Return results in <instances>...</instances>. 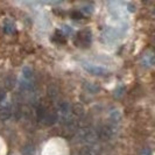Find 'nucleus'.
Returning a JSON list of instances; mask_svg holds the SVG:
<instances>
[{"instance_id": "nucleus-1", "label": "nucleus", "mask_w": 155, "mask_h": 155, "mask_svg": "<svg viewBox=\"0 0 155 155\" xmlns=\"http://www.w3.org/2000/svg\"><path fill=\"white\" fill-rule=\"evenodd\" d=\"M91 41H92V35H91L90 31L85 29V31H82L78 33L75 43L81 48H87L91 45Z\"/></svg>"}, {"instance_id": "nucleus-2", "label": "nucleus", "mask_w": 155, "mask_h": 155, "mask_svg": "<svg viewBox=\"0 0 155 155\" xmlns=\"http://www.w3.org/2000/svg\"><path fill=\"white\" fill-rule=\"evenodd\" d=\"M56 120H57V112H56V110H47L46 114H45L41 123H43L46 126H51V125H54L56 123Z\"/></svg>"}, {"instance_id": "nucleus-3", "label": "nucleus", "mask_w": 155, "mask_h": 155, "mask_svg": "<svg viewBox=\"0 0 155 155\" xmlns=\"http://www.w3.org/2000/svg\"><path fill=\"white\" fill-rule=\"evenodd\" d=\"M97 135H98V139L103 140V141H106L112 137V130L109 126H101V128L97 131Z\"/></svg>"}, {"instance_id": "nucleus-4", "label": "nucleus", "mask_w": 155, "mask_h": 155, "mask_svg": "<svg viewBox=\"0 0 155 155\" xmlns=\"http://www.w3.org/2000/svg\"><path fill=\"white\" fill-rule=\"evenodd\" d=\"M71 111H72V116L76 117V119H79L81 117L84 116V107L81 104H75L74 106H71Z\"/></svg>"}, {"instance_id": "nucleus-5", "label": "nucleus", "mask_w": 155, "mask_h": 155, "mask_svg": "<svg viewBox=\"0 0 155 155\" xmlns=\"http://www.w3.org/2000/svg\"><path fill=\"white\" fill-rule=\"evenodd\" d=\"M11 116H12V110H11V107H8V106L0 107V119L1 120H7Z\"/></svg>"}, {"instance_id": "nucleus-6", "label": "nucleus", "mask_w": 155, "mask_h": 155, "mask_svg": "<svg viewBox=\"0 0 155 155\" xmlns=\"http://www.w3.org/2000/svg\"><path fill=\"white\" fill-rule=\"evenodd\" d=\"M16 84V79L14 76H8L6 79H5V86L8 90H12Z\"/></svg>"}, {"instance_id": "nucleus-7", "label": "nucleus", "mask_w": 155, "mask_h": 155, "mask_svg": "<svg viewBox=\"0 0 155 155\" xmlns=\"http://www.w3.org/2000/svg\"><path fill=\"white\" fill-rule=\"evenodd\" d=\"M85 67V69L87 71H90V72H92L93 75H103V74H105L106 71L103 69V68H99V67H92V68H90L89 65H84Z\"/></svg>"}, {"instance_id": "nucleus-8", "label": "nucleus", "mask_w": 155, "mask_h": 155, "mask_svg": "<svg viewBox=\"0 0 155 155\" xmlns=\"http://www.w3.org/2000/svg\"><path fill=\"white\" fill-rule=\"evenodd\" d=\"M143 64L146 65V67H152L155 62V57L153 54H148V55H145L143 56Z\"/></svg>"}, {"instance_id": "nucleus-9", "label": "nucleus", "mask_w": 155, "mask_h": 155, "mask_svg": "<svg viewBox=\"0 0 155 155\" xmlns=\"http://www.w3.org/2000/svg\"><path fill=\"white\" fill-rule=\"evenodd\" d=\"M57 94H58V89H57V86L56 85H50L48 87V96L51 98V99H55L56 97H57Z\"/></svg>"}, {"instance_id": "nucleus-10", "label": "nucleus", "mask_w": 155, "mask_h": 155, "mask_svg": "<svg viewBox=\"0 0 155 155\" xmlns=\"http://www.w3.org/2000/svg\"><path fill=\"white\" fill-rule=\"evenodd\" d=\"M54 40L55 42H57V43H65V36H64V34H63L62 31H55Z\"/></svg>"}, {"instance_id": "nucleus-11", "label": "nucleus", "mask_w": 155, "mask_h": 155, "mask_svg": "<svg viewBox=\"0 0 155 155\" xmlns=\"http://www.w3.org/2000/svg\"><path fill=\"white\" fill-rule=\"evenodd\" d=\"M34 153V146L33 145H26L22 149L23 155H33Z\"/></svg>"}, {"instance_id": "nucleus-12", "label": "nucleus", "mask_w": 155, "mask_h": 155, "mask_svg": "<svg viewBox=\"0 0 155 155\" xmlns=\"http://www.w3.org/2000/svg\"><path fill=\"white\" fill-rule=\"evenodd\" d=\"M71 16H72V19H74V20H81V19H83V18H84L83 13H81V12H78V11L74 12V13L71 14Z\"/></svg>"}, {"instance_id": "nucleus-13", "label": "nucleus", "mask_w": 155, "mask_h": 155, "mask_svg": "<svg viewBox=\"0 0 155 155\" xmlns=\"http://www.w3.org/2000/svg\"><path fill=\"white\" fill-rule=\"evenodd\" d=\"M5 31L8 33V34H11V33H14V26L11 23V25H8V22L5 23Z\"/></svg>"}, {"instance_id": "nucleus-14", "label": "nucleus", "mask_w": 155, "mask_h": 155, "mask_svg": "<svg viewBox=\"0 0 155 155\" xmlns=\"http://www.w3.org/2000/svg\"><path fill=\"white\" fill-rule=\"evenodd\" d=\"M140 155H153V154H152L150 148H145V149H142V152L140 153Z\"/></svg>"}, {"instance_id": "nucleus-15", "label": "nucleus", "mask_w": 155, "mask_h": 155, "mask_svg": "<svg viewBox=\"0 0 155 155\" xmlns=\"http://www.w3.org/2000/svg\"><path fill=\"white\" fill-rule=\"evenodd\" d=\"M5 96H6V93H5V91H4L2 89H0V103H1V101H4Z\"/></svg>"}]
</instances>
